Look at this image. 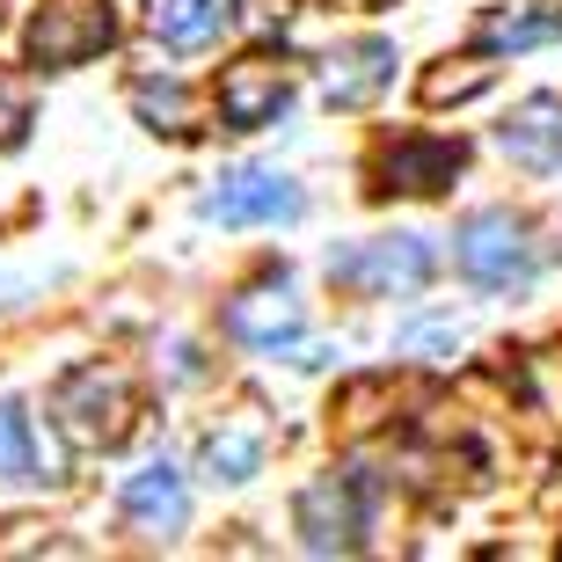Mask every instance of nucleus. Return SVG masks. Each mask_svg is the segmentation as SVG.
I'll use <instances>...</instances> for the list:
<instances>
[{
  "label": "nucleus",
  "instance_id": "17",
  "mask_svg": "<svg viewBox=\"0 0 562 562\" xmlns=\"http://www.w3.org/2000/svg\"><path fill=\"white\" fill-rule=\"evenodd\" d=\"M132 103H139V117H146L154 132H198V125H190L198 110H190V95H183L176 81H168V88H154V81H146L139 95H132Z\"/></svg>",
  "mask_w": 562,
  "mask_h": 562
},
{
  "label": "nucleus",
  "instance_id": "16",
  "mask_svg": "<svg viewBox=\"0 0 562 562\" xmlns=\"http://www.w3.org/2000/svg\"><path fill=\"white\" fill-rule=\"evenodd\" d=\"M548 37H562L555 15H490L482 22V44L490 52H526V44H548Z\"/></svg>",
  "mask_w": 562,
  "mask_h": 562
},
{
  "label": "nucleus",
  "instance_id": "4",
  "mask_svg": "<svg viewBox=\"0 0 562 562\" xmlns=\"http://www.w3.org/2000/svg\"><path fill=\"white\" fill-rule=\"evenodd\" d=\"M366 482L358 475H322V482H307L300 490V548L307 555H358L366 548Z\"/></svg>",
  "mask_w": 562,
  "mask_h": 562
},
{
  "label": "nucleus",
  "instance_id": "7",
  "mask_svg": "<svg viewBox=\"0 0 562 562\" xmlns=\"http://www.w3.org/2000/svg\"><path fill=\"white\" fill-rule=\"evenodd\" d=\"M227 329L241 336L249 351H292V344L307 336V307H300V292H292L285 278H263V285L227 300Z\"/></svg>",
  "mask_w": 562,
  "mask_h": 562
},
{
  "label": "nucleus",
  "instance_id": "18",
  "mask_svg": "<svg viewBox=\"0 0 562 562\" xmlns=\"http://www.w3.org/2000/svg\"><path fill=\"white\" fill-rule=\"evenodd\" d=\"M30 125H37V117H30V81L0 74V154L30 139Z\"/></svg>",
  "mask_w": 562,
  "mask_h": 562
},
{
  "label": "nucleus",
  "instance_id": "19",
  "mask_svg": "<svg viewBox=\"0 0 562 562\" xmlns=\"http://www.w3.org/2000/svg\"><path fill=\"white\" fill-rule=\"evenodd\" d=\"M497 81V66H468V74H431L424 81V103H460V95H482Z\"/></svg>",
  "mask_w": 562,
  "mask_h": 562
},
{
  "label": "nucleus",
  "instance_id": "12",
  "mask_svg": "<svg viewBox=\"0 0 562 562\" xmlns=\"http://www.w3.org/2000/svg\"><path fill=\"white\" fill-rule=\"evenodd\" d=\"M380 176H387V190H417V198H431V190H446L460 176V146L446 139H402L387 161H380Z\"/></svg>",
  "mask_w": 562,
  "mask_h": 562
},
{
  "label": "nucleus",
  "instance_id": "9",
  "mask_svg": "<svg viewBox=\"0 0 562 562\" xmlns=\"http://www.w3.org/2000/svg\"><path fill=\"white\" fill-rule=\"evenodd\" d=\"M125 519H132V533H146V541H176L183 533V519H190V490H183V475L168 468V460H154V468H139V475L125 482Z\"/></svg>",
  "mask_w": 562,
  "mask_h": 562
},
{
  "label": "nucleus",
  "instance_id": "14",
  "mask_svg": "<svg viewBox=\"0 0 562 562\" xmlns=\"http://www.w3.org/2000/svg\"><path fill=\"white\" fill-rule=\"evenodd\" d=\"M263 468V424L256 417H234L205 438V475L212 482H249Z\"/></svg>",
  "mask_w": 562,
  "mask_h": 562
},
{
  "label": "nucleus",
  "instance_id": "10",
  "mask_svg": "<svg viewBox=\"0 0 562 562\" xmlns=\"http://www.w3.org/2000/svg\"><path fill=\"white\" fill-rule=\"evenodd\" d=\"M387 81H395V44L387 37H358V44H344V52H329V66H322V95H329L336 110L373 103Z\"/></svg>",
  "mask_w": 562,
  "mask_h": 562
},
{
  "label": "nucleus",
  "instance_id": "3",
  "mask_svg": "<svg viewBox=\"0 0 562 562\" xmlns=\"http://www.w3.org/2000/svg\"><path fill=\"white\" fill-rule=\"evenodd\" d=\"M329 278L373 292V300H402V292H417L431 278V241L424 234H380V241L329 249Z\"/></svg>",
  "mask_w": 562,
  "mask_h": 562
},
{
  "label": "nucleus",
  "instance_id": "2",
  "mask_svg": "<svg viewBox=\"0 0 562 562\" xmlns=\"http://www.w3.org/2000/svg\"><path fill=\"white\" fill-rule=\"evenodd\" d=\"M453 263L475 278L482 292H519L533 278V234L519 212H475L453 234Z\"/></svg>",
  "mask_w": 562,
  "mask_h": 562
},
{
  "label": "nucleus",
  "instance_id": "15",
  "mask_svg": "<svg viewBox=\"0 0 562 562\" xmlns=\"http://www.w3.org/2000/svg\"><path fill=\"white\" fill-rule=\"evenodd\" d=\"M0 482H37V438L15 402H0Z\"/></svg>",
  "mask_w": 562,
  "mask_h": 562
},
{
  "label": "nucleus",
  "instance_id": "6",
  "mask_svg": "<svg viewBox=\"0 0 562 562\" xmlns=\"http://www.w3.org/2000/svg\"><path fill=\"white\" fill-rule=\"evenodd\" d=\"M198 212L220 227H285V220H300V183L278 168H234V176H220V190L198 198Z\"/></svg>",
  "mask_w": 562,
  "mask_h": 562
},
{
  "label": "nucleus",
  "instance_id": "8",
  "mask_svg": "<svg viewBox=\"0 0 562 562\" xmlns=\"http://www.w3.org/2000/svg\"><path fill=\"white\" fill-rule=\"evenodd\" d=\"M285 66L263 59V52H249V59H234L227 74H220V117H227L234 132H256L271 125L278 110H285Z\"/></svg>",
  "mask_w": 562,
  "mask_h": 562
},
{
  "label": "nucleus",
  "instance_id": "11",
  "mask_svg": "<svg viewBox=\"0 0 562 562\" xmlns=\"http://www.w3.org/2000/svg\"><path fill=\"white\" fill-rule=\"evenodd\" d=\"M497 146L533 176H555L562 168V95H526L512 117H504Z\"/></svg>",
  "mask_w": 562,
  "mask_h": 562
},
{
  "label": "nucleus",
  "instance_id": "20",
  "mask_svg": "<svg viewBox=\"0 0 562 562\" xmlns=\"http://www.w3.org/2000/svg\"><path fill=\"white\" fill-rule=\"evenodd\" d=\"M402 351H446V358H453V351H460V322H453V314L409 322V329H402Z\"/></svg>",
  "mask_w": 562,
  "mask_h": 562
},
{
  "label": "nucleus",
  "instance_id": "5",
  "mask_svg": "<svg viewBox=\"0 0 562 562\" xmlns=\"http://www.w3.org/2000/svg\"><path fill=\"white\" fill-rule=\"evenodd\" d=\"M110 37H117V15H110V0H52V8L30 22V59H37L44 74H59V66L95 59Z\"/></svg>",
  "mask_w": 562,
  "mask_h": 562
},
{
  "label": "nucleus",
  "instance_id": "1",
  "mask_svg": "<svg viewBox=\"0 0 562 562\" xmlns=\"http://www.w3.org/2000/svg\"><path fill=\"white\" fill-rule=\"evenodd\" d=\"M52 417H59V431L81 453H110V446H125L132 417H139V395H132V380L117 366H74L52 387Z\"/></svg>",
  "mask_w": 562,
  "mask_h": 562
},
{
  "label": "nucleus",
  "instance_id": "13",
  "mask_svg": "<svg viewBox=\"0 0 562 562\" xmlns=\"http://www.w3.org/2000/svg\"><path fill=\"white\" fill-rule=\"evenodd\" d=\"M227 22H234V0H161L154 37H161L168 52H205V44H220Z\"/></svg>",
  "mask_w": 562,
  "mask_h": 562
}]
</instances>
